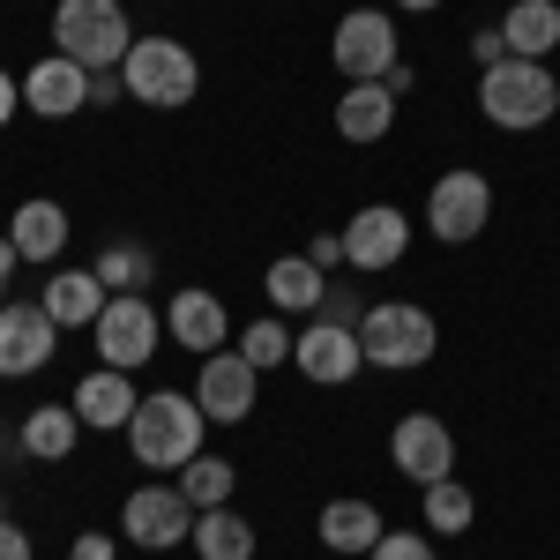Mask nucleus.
Returning a JSON list of instances; mask_svg holds the SVG:
<instances>
[{
  "mask_svg": "<svg viewBox=\"0 0 560 560\" xmlns=\"http://www.w3.org/2000/svg\"><path fill=\"white\" fill-rule=\"evenodd\" d=\"M202 427L210 419H202V404L187 388H150L128 419V448L142 471H187L202 456Z\"/></svg>",
  "mask_w": 560,
  "mask_h": 560,
  "instance_id": "1",
  "label": "nucleus"
},
{
  "mask_svg": "<svg viewBox=\"0 0 560 560\" xmlns=\"http://www.w3.org/2000/svg\"><path fill=\"white\" fill-rule=\"evenodd\" d=\"M478 113L493 120V128H509V135H530V128H546L560 113V83H553V68L546 60H493V68H478Z\"/></svg>",
  "mask_w": 560,
  "mask_h": 560,
  "instance_id": "2",
  "label": "nucleus"
},
{
  "mask_svg": "<svg viewBox=\"0 0 560 560\" xmlns=\"http://www.w3.org/2000/svg\"><path fill=\"white\" fill-rule=\"evenodd\" d=\"M128 45H135V31H128V8L120 0H60L52 8V52H68L90 75L120 68Z\"/></svg>",
  "mask_w": 560,
  "mask_h": 560,
  "instance_id": "3",
  "label": "nucleus"
},
{
  "mask_svg": "<svg viewBox=\"0 0 560 560\" xmlns=\"http://www.w3.org/2000/svg\"><path fill=\"white\" fill-rule=\"evenodd\" d=\"M120 83H128L135 105L179 113V105H195V90H202V60L179 38H135L128 60H120Z\"/></svg>",
  "mask_w": 560,
  "mask_h": 560,
  "instance_id": "4",
  "label": "nucleus"
},
{
  "mask_svg": "<svg viewBox=\"0 0 560 560\" xmlns=\"http://www.w3.org/2000/svg\"><path fill=\"white\" fill-rule=\"evenodd\" d=\"M359 345H366V366H382V374H411V366H427V359H433L441 329H433L427 306L382 300V306H366V322H359Z\"/></svg>",
  "mask_w": 560,
  "mask_h": 560,
  "instance_id": "5",
  "label": "nucleus"
},
{
  "mask_svg": "<svg viewBox=\"0 0 560 560\" xmlns=\"http://www.w3.org/2000/svg\"><path fill=\"white\" fill-rule=\"evenodd\" d=\"M90 337H97V359H105V366L135 374V366H150V359H158L165 314L150 306V292H113V300H105V314L90 322Z\"/></svg>",
  "mask_w": 560,
  "mask_h": 560,
  "instance_id": "6",
  "label": "nucleus"
},
{
  "mask_svg": "<svg viewBox=\"0 0 560 560\" xmlns=\"http://www.w3.org/2000/svg\"><path fill=\"white\" fill-rule=\"evenodd\" d=\"M329 60H337L345 83H382L388 68L404 60V38H396V23L382 8H351L337 23V38H329Z\"/></svg>",
  "mask_w": 560,
  "mask_h": 560,
  "instance_id": "7",
  "label": "nucleus"
},
{
  "mask_svg": "<svg viewBox=\"0 0 560 560\" xmlns=\"http://www.w3.org/2000/svg\"><path fill=\"white\" fill-rule=\"evenodd\" d=\"M486 217H493V179L486 173H441L427 195V232L441 240V247H464V240H478L486 232Z\"/></svg>",
  "mask_w": 560,
  "mask_h": 560,
  "instance_id": "8",
  "label": "nucleus"
},
{
  "mask_svg": "<svg viewBox=\"0 0 560 560\" xmlns=\"http://www.w3.org/2000/svg\"><path fill=\"white\" fill-rule=\"evenodd\" d=\"M120 538L142 546V553L187 546V538H195V501H187L179 486H135L128 509H120Z\"/></svg>",
  "mask_w": 560,
  "mask_h": 560,
  "instance_id": "9",
  "label": "nucleus"
},
{
  "mask_svg": "<svg viewBox=\"0 0 560 560\" xmlns=\"http://www.w3.org/2000/svg\"><path fill=\"white\" fill-rule=\"evenodd\" d=\"M52 351H60V322H52L38 300L0 306V382H23V374L52 366Z\"/></svg>",
  "mask_w": 560,
  "mask_h": 560,
  "instance_id": "10",
  "label": "nucleus"
},
{
  "mask_svg": "<svg viewBox=\"0 0 560 560\" xmlns=\"http://www.w3.org/2000/svg\"><path fill=\"white\" fill-rule=\"evenodd\" d=\"M202 374H195V404H202V419L210 427H240L247 411H255V396H261V374L240 359V351H210V359H195Z\"/></svg>",
  "mask_w": 560,
  "mask_h": 560,
  "instance_id": "11",
  "label": "nucleus"
},
{
  "mask_svg": "<svg viewBox=\"0 0 560 560\" xmlns=\"http://www.w3.org/2000/svg\"><path fill=\"white\" fill-rule=\"evenodd\" d=\"M292 366H300L314 388H345L359 366H366V345H359V329H345V322H306L300 337H292Z\"/></svg>",
  "mask_w": 560,
  "mask_h": 560,
  "instance_id": "12",
  "label": "nucleus"
},
{
  "mask_svg": "<svg viewBox=\"0 0 560 560\" xmlns=\"http://www.w3.org/2000/svg\"><path fill=\"white\" fill-rule=\"evenodd\" d=\"M388 456L411 486H433V478H456V433L441 427L433 411H404L396 433H388Z\"/></svg>",
  "mask_w": 560,
  "mask_h": 560,
  "instance_id": "13",
  "label": "nucleus"
},
{
  "mask_svg": "<svg viewBox=\"0 0 560 560\" xmlns=\"http://www.w3.org/2000/svg\"><path fill=\"white\" fill-rule=\"evenodd\" d=\"M404 247H411V217L396 210V202H366V210L345 224V261H351V269H366V277L396 269Z\"/></svg>",
  "mask_w": 560,
  "mask_h": 560,
  "instance_id": "14",
  "label": "nucleus"
},
{
  "mask_svg": "<svg viewBox=\"0 0 560 560\" xmlns=\"http://www.w3.org/2000/svg\"><path fill=\"white\" fill-rule=\"evenodd\" d=\"M23 105L38 113V120H68V113H83L90 105V68H75L68 52H45L23 68Z\"/></svg>",
  "mask_w": 560,
  "mask_h": 560,
  "instance_id": "15",
  "label": "nucleus"
},
{
  "mask_svg": "<svg viewBox=\"0 0 560 560\" xmlns=\"http://www.w3.org/2000/svg\"><path fill=\"white\" fill-rule=\"evenodd\" d=\"M165 337H173V345H187L195 359H210V351L232 345V314H224V300H217V292L187 284V292H173V306H165Z\"/></svg>",
  "mask_w": 560,
  "mask_h": 560,
  "instance_id": "16",
  "label": "nucleus"
},
{
  "mask_svg": "<svg viewBox=\"0 0 560 560\" xmlns=\"http://www.w3.org/2000/svg\"><path fill=\"white\" fill-rule=\"evenodd\" d=\"M75 419L83 427H97V433H128V419H135V404H142V388L120 374V366H97V374H83L75 382Z\"/></svg>",
  "mask_w": 560,
  "mask_h": 560,
  "instance_id": "17",
  "label": "nucleus"
},
{
  "mask_svg": "<svg viewBox=\"0 0 560 560\" xmlns=\"http://www.w3.org/2000/svg\"><path fill=\"white\" fill-rule=\"evenodd\" d=\"M105 300H113V292L97 284V269H52V277L38 284V306L60 322V329H90V322L105 314Z\"/></svg>",
  "mask_w": 560,
  "mask_h": 560,
  "instance_id": "18",
  "label": "nucleus"
},
{
  "mask_svg": "<svg viewBox=\"0 0 560 560\" xmlns=\"http://www.w3.org/2000/svg\"><path fill=\"white\" fill-rule=\"evenodd\" d=\"M68 210L52 202V195H31V202H15V217H8V240H15V255L23 261H60V247H68Z\"/></svg>",
  "mask_w": 560,
  "mask_h": 560,
  "instance_id": "19",
  "label": "nucleus"
},
{
  "mask_svg": "<svg viewBox=\"0 0 560 560\" xmlns=\"http://www.w3.org/2000/svg\"><path fill=\"white\" fill-rule=\"evenodd\" d=\"M501 38H509L516 60H546V52H560V0H509Z\"/></svg>",
  "mask_w": 560,
  "mask_h": 560,
  "instance_id": "20",
  "label": "nucleus"
},
{
  "mask_svg": "<svg viewBox=\"0 0 560 560\" xmlns=\"http://www.w3.org/2000/svg\"><path fill=\"white\" fill-rule=\"evenodd\" d=\"M388 128H396V90L388 83H351L337 97V135L345 142H382Z\"/></svg>",
  "mask_w": 560,
  "mask_h": 560,
  "instance_id": "21",
  "label": "nucleus"
},
{
  "mask_svg": "<svg viewBox=\"0 0 560 560\" xmlns=\"http://www.w3.org/2000/svg\"><path fill=\"white\" fill-rule=\"evenodd\" d=\"M322 546L329 553H374L382 546V509L374 501H322Z\"/></svg>",
  "mask_w": 560,
  "mask_h": 560,
  "instance_id": "22",
  "label": "nucleus"
},
{
  "mask_svg": "<svg viewBox=\"0 0 560 560\" xmlns=\"http://www.w3.org/2000/svg\"><path fill=\"white\" fill-rule=\"evenodd\" d=\"M187 546L202 560H255V523L224 501V509H202V516H195V538H187Z\"/></svg>",
  "mask_w": 560,
  "mask_h": 560,
  "instance_id": "23",
  "label": "nucleus"
},
{
  "mask_svg": "<svg viewBox=\"0 0 560 560\" xmlns=\"http://www.w3.org/2000/svg\"><path fill=\"white\" fill-rule=\"evenodd\" d=\"M23 456H38V464H60L75 441H83V419H75V404H38L31 419H23Z\"/></svg>",
  "mask_w": 560,
  "mask_h": 560,
  "instance_id": "24",
  "label": "nucleus"
},
{
  "mask_svg": "<svg viewBox=\"0 0 560 560\" xmlns=\"http://www.w3.org/2000/svg\"><path fill=\"white\" fill-rule=\"evenodd\" d=\"M261 284H269V306H284V314H314V306H322V292H329V277H322L306 255H277Z\"/></svg>",
  "mask_w": 560,
  "mask_h": 560,
  "instance_id": "25",
  "label": "nucleus"
},
{
  "mask_svg": "<svg viewBox=\"0 0 560 560\" xmlns=\"http://www.w3.org/2000/svg\"><path fill=\"white\" fill-rule=\"evenodd\" d=\"M419 516H427V530H441V538H464L478 523V501L464 478H433V486H419Z\"/></svg>",
  "mask_w": 560,
  "mask_h": 560,
  "instance_id": "26",
  "label": "nucleus"
},
{
  "mask_svg": "<svg viewBox=\"0 0 560 560\" xmlns=\"http://www.w3.org/2000/svg\"><path fill=\"white\" fill-rule=\"evenodd\" d=\"M97 284L105 292H150V277H158V261H150V247H135V240H113V247H97Z\"/></svg>",
  "mask_w": 560,
  "mask_h": 560,
  "instance_id": "27",
  "label": "nucleus"
},
{
  "mask_svg": "<svg viewBox=\"0 0 560 560\" xmlns=\"http://www.w3.org/2000/svg\"><path fill=\"white\" fill-rule=\"evenodd\" d=\"M232 486H240V471H232L224 456H195V464L179 471V493L195 501V516H202V509H224V501H232Z\"/></svg>",
  "mask_w": 560,
  "mask_h": 560,
  "instance_id": "28",
  "label": "nucleus"
},
{
  "mask_svg": "<svg viewBox=\"0 0 560 560\" xmlns=\"http://www.w3.org/2000/svg\"><path fill=\"white\" fill-rule=\"evenodd\" d=\"M240 359H247L255 374L284 366V359H292V329H284V322H247V329H240Z\"/></svg>",
  "mask_w": 560,
  "mask_h": 560,
  "instance_id": "29",
  "label": "nucleus"
},
{
  "mask_svg": "<svg viewBox=\"0 0 560 560\" xmlns=\"http://www.w3.org/2000/svg\"><path fill=\"white\" fill-rule=\"evenodd\" d=\"M366 560H433V538L427 530H382V546Z\"/></svg>",
  "mask_w": 560,
  "mask_h": 560,
  "instance_id": "30",
  "label": "nucleus"
},
{
  "mask_svg": "<svg viewBox=\"0 0 560 560\" xmlns=\"http://www.w3.org/2000/svg\"><path fill=\"white\" fill-rule=\"evenodd\" d=\"M314 314H322V322H345V329H359V322H366V306H359V292H351V284H329Z\"/></svg>",
  "mask_w": 560,
  "mask_h": 560,
  "instance_id": "31",
  "label": "nucleus"
},
{
  "mask_svg": "<svg viewBox=\"0 0 560 560\" xmlns=\"http://www.w3.org/2000/svg\"><path fill=\"white\" fill-rule=\"evenodd\" d=\"M306 261H314V269L329 277V269L345 261V232H314V240H306Z\"/></svg>",
  "mask_w": 560,
  "mask_h": 560,
  "instance_id": "32",
  "label": "nucleus"
},
{
  "mask_svg": "<svg viewBox=\"0 0 560 560\" xmlns=\"http://www.w3.org/2000/svg\"><path fill=\"white\" fill-rule=\"evenodd\" d=\"M128 83H120V68H105V75H90V113H105V105H120Z\"/></svg>",
  "mask_w": 560,
  "mask_h": 560,
  "instance_id": "33",
  "label": "nucleus"
},
{
  "mask_svg": "<svg viewBox=\"0 0 560 560\" xmlns=\"http://www.w3.org/2000/svg\"><path fill=\"white\" fill-rule=\"evenodd\" d=\"M68 560H120V546H113L105 530H83V538L68 546Z\"/></svg>",
  "mask_w": 560,
  "mask_h": 560,
  "instance_id": "34",
  "label": "nucleus"
},
{
  "mask_svg": "<svg viewBox=\"0 0 560 560\" xmlns=\"http://www.w3.org/2000/svg\"><path fill=\"white\" fill-rule=\"evenodd\" d=\"M0 560H38V546H31L23 523H0Z\"/></svg>",
  "mask_w": 560,
  "mask_h": 560,
  "instance_id": "35",
  "label": "nucleus"
},
{
  "mask_svg": "<svg viewBox=\"0 0 560 560\" xmlns=\"http://www.w3.org/2000/svg\"><path fill=\"white\" fill-rule=\"evenodd\" d=\"M471 60H478V68H493V60H509V38H501V31H478V38H471Z\"/></svg>",
  "mask_w": 560,
  "mask_h": 560,
  "instance_id": "36",
  "label": "nucleus"
},
{
  "mask_svg": "<svg viewBox=\"0 0 560 560\" xmlns=\"http://www.w3.org/2000/svg\"><path fill=\"white\" fill-rule=\"evenodd\" d=\"M15 113H23V83H15V75H8V68H0V128H8V120H15Z\"/></svg>",
  "mask_w": 560,
  "mask_h": 560,
  "instance_id": "37",
  "label": "nucleus"
},
{
  "mask_svg": "<svg viewBox=\"0 0 560 560\" xmlns=\"http://www.w3.org/2000/svg\"><path fill=\"white\" fill-rule=\"evenodd\" d=\"M382 83H388V90H396V97H404V90H411V83H419V68H411V60H396V68H388V75H382Z\"/></svg>",
  "mask_w": 560,
  "mask_h": 560,
  "instance_id": "38",
  "label": "nucleus"
},
{
  "mask_svg": "<svg viewBox=\"0 0 560 560\" xmlns=\"http://www.w3.org/2000/svg\"><path fill=\"white\" fill-rule=\"evenodd\" d=\"M15 261H23V255H15V240H0V306H8V277H15Z\"/></svg>",
  "mask_w": 560,
  "mask_h": 560,
  "instance_id": "39",
  "label": "nucleus"
},
{
  "mask_svg": "<svg viewBox=\"0 0 560 560\" xmlns=\"http://www.w3.org/2000/svg\"><path fill=\"white\" fill-rule=\"evenodd\" d=\"M396 8H411V15H427V8H441V0H396Z\"/></svg>",
  "mask_w": 560,
  "mask_h": 560,
  "instance_id": "40",
  "label": "nucleus"
},
{
  "mask_svg": "<svg viewBox=\"0 0 560 560\" xmlns=\"http://www.w3.org/2000/svg\"><path fill=\"white\" fill-rule=\"evenodd\" d=\"M0 456H8V433H0Z\"/></svg>",
  "mask_w": 560,
  "mask_h": 560,
  "instance_id": "41",
  "label": "nucleus"
},
{
  "mask_svg": "<svg viewBox=\"0 0 560 560\" xmlns=\"http://www.w3.org/2000/svg\"><path fill=\"white\" fill-rule=\"evenodd\" d=\"M0 523H8V509H0Z\"/></svg>",
  "mask_w": 560,
  "mask_h": 560,
  "instance_id": "42",
  "label": "nucleus"
}]
</instances>
